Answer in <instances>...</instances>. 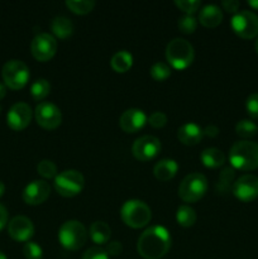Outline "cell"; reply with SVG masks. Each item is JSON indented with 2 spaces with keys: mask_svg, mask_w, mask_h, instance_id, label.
Wrapping results in <instances>:
<instances>
[{
  "mask_svg": "<svg viewBox=\"0 0 258 259\" xmlns=\"http://www.w3.org/2000/svg\"><path fill=\"white\" fill-rule=\"evenodd\" d=\"M4 192H5V185L3 184L2 181H0V197H2L3 195H4Z\"/></svg>",
  "mask_w": 258,
  "mask_h": 259,
  "instance_id": "obj_44",
  "label": "cell"
},
{
  "mask_svg": "<svg viewBox=\"0 0 258 259\" xmlns=\"http://www.w3.org/2000/svg\"><path fill=\"white\" fill-rule=\"evenodd\" d=\"M171 248V235L164 227L154 225L142 233L137 250L144 259H161Z\"/></svg>",
  "mask_w": 258,
  "mask_h": 259,
  "instance_id": "obj_1",
  "label": "cell"
},
{
  "mask_svg": "<svg viewBox=\"0 0 258 259\" xmlns=\"http://www.w3.org/2000/svg\"><path fill=\"white\" fill-rule=\"evenodd\" d=\"M245 109L252 119H258V94H250L245 101Z\"/></svg>",
  "mask_w": 258,
  "mask_h": 259,
  "instance_id": "obj_35",
  "label": "cell"
},
{
  "mask_svg": "<svg viewBox=\"0 0 258 259\" xmlns=\"http://www.w3.org/2000/svg\"><path fill=\"white\" fill-rule=\"evenodd\" d=\"M105 252L108 253V255H119L123 252V247H121L120 242H110L108 243L105 248Z\"/></svg>",
  "mask_w": 258,
  "mask_h": 259,
  "instance_id": "obj_38",
  "label": "cell"
},
{
  "mask_svg": "<svg viewBox=\"0 0 258 259\" xmlns=\"http://www.w3.org/2000/svg\"><path fill=\"white\" fill-rule=\"evenodd\" d=\"M5 95H7V86H5L4 83L0 82V100H2Z\"/></svg>",
  "mask_w": 258,
  "mask_h": 259,
  "instance_id": "obj_42",
  "label": "cell"
},
{
  "mask_svg": "<svg viewBox=\"0 0 258 259\" xmlns=\"http://www.w3.org/2000/svg\"><path fill=\"white\" fill-rule=\"evenodd\" d=\"M218 134H219V129L215 125H207L206 128L204 129V136L210 137V138H214Z\"/></svg>",
  "mask_w": 258,
  "mask_h": 259,
  "instance_id": "obj_41",
  "label": "cell"
},
{
  "mask_svg": "<svg viewBox=\"0 0 258 259\" xmlns=\"http://www.w3.org/2000/svg\"><path fill=\"white\" fill-rule=\"evenodd\" d=\"M248 5H249L250 8H253V9L258 10V0H249V2H248Z\"/></svg>",
  "mask_w": 258,
  "mask_h": 259,
  "instance_id": "obj_43",
  "label": "cell"
},
{
  "mask_svg": "<svg viewBox=\"0 0 258 259\" xmlns=\"http://www.w3.org/2000/svg\"><path fill=\"white\" fill-rule=\"evenodd\" d=\"M230 25L233 32L243 39H253L258 35V17L249 10H242L233 15Z\"/></svg>",
  "mask_w": 258,
  "mask_h": 259,
  "instance_id": "obj_9",
  "label": "cell"
},
{
  "mask_svg": "<svg viewBox=\"0 0 258 259\" xmlns=\"http://www.w3.org/2000/svg\"><path fill=\"white\" fill-rule=\"evenodd\" d=\"M51 28H52L53 34L60 39H66V38L71 37L73 33L72 22L66 17H56L52 20Z\"/></svg>",
  "mask_w": 258,
  "mask_h": 259,
  "instance_id": "obj_24",
  "label": "cell"
},
{
  "mask_svg": "<svg viewBox=\"0 0 258 259\" xmlns=\"http://www.w3.org/2000/svg\"><path fill=\"white\" fill-rule=\"evenodd\" d=\"M232 192L239 201L250 202L258 197V177L244 175L233 184Z\"/></svg>",
  "mask_w": 258,
  "mask_h": 259,
  "instance_id": "obj_13",
  "label": "cell"
},
{
  "mask_svg": "<svg viewBox=\"0 0 258 259\" xmlns=\"http://www.w3.org/2000/svg\"><path fill=\"white\" fill-rule=\"evenodd\" d=\"M0 113H2V106H0Z\"/></svg>",
  "mask_w": 258,
  "mask_h": 259,
  "instance_id": "obj_47",
  "label": "cell"
},
{
  "mask_svg": "<svg viewBox=\"0 0 258 259\" xmlns=\"http://www.w3.org/2000/svg\"><path fill=\"white\" fill-rule=\"evenodd\" d=\"M223 13L217 5H206L199 14L200 24L206 28H215L222 23Z\"/></svg>",
  "mask_w": 258,
  "mask_h": 259,
  "instance_id": "obj_20",
  "label": "cell"
},
{
  "mask_svg": "<svg viewBox=\"0 0 258 259\" xmlns=\"http://www.w3.org/2000/svg\"><path fill=\"white\" fill-rule=\"evenodd\" d=\"M0 259H8V258H7V255H5L4 253L2 252V250H0Z\"/></svg>",
  "mask_w": 258,
  "mask_h": 259,
  "instance_id": "obj_45",
  "label": "cell"
},
{
  "mask_svg": "<svg viewBox=\"0 0 258 259\" xmlns=\"http://www.w3.org/2000/svg\"><path fill=\"white\" fill-rule=\"evenodd\" d=\"M51 91V85L46 78H38L30 86V94L34 100L40 101L48 96Z\"/></svg>",
  "mask_w": 258,
  "mask_h": 259,
  "instance_id": "obj_28",
  "label": "cell"
},
{
  "mask_svg": "<svg viewBox=\"0 0 258 259\" xmlns=\"http://www.w3.org/2000/svg\"><path fill=\"white\" fill-rule=\"evenodd\" d=\"M202 164L207 168H218L223 166L225 162V156L220 149L218 148H206L200 154Z\"/></svg>",
  "mask_w": 258,
  "mask_h": 259,
  "instance_id": "obj_22",
  "label": "cell"
},
{
  "mask_svg": "<svg viewBox=\"0 0 258 259\" xmlns=\"http://www.w3.org/2000/svg\"><path fill=\"white\" fill-rule=\"evenodd\" d=\"M175 5L186 15H192L201 7V2H199V0H176Z\"/></svg>",
  "mask_w": 258,
  "mask_h": 259,
  "instance_id": "obj_33",
  "label": "cell"
},
{
  "mask_svg": "<svg viewBox=\"0 0 258 259\" xmlns=\"http://www.w3.org/2000/svg\"><path fill=\"white\" fill-rule=\"evenodd\" d=\"M82 259H109V255L103 248L93 247L83 253Z\"/></svg>",
  "mask_w": 258,
  "mask_h": 259,
  "instance_id": "obj_37",
  "label": "cell"
},
{
  "mask_svg": "<svg viewBox=\"0 0 258 259\" xmlns=\"http://www.w3.org/2000/svg\"><path fill=\"white\" fill-rule=\"evenodd\" d=\"M51 186L43 180H35L23 190V200L28 205H40L50 197Z\"/></svg>",
  "mask_w": 258,
  "mask_h": 259,
  "instance_id": "obj_16",
  "label": "cell"
},
{
  "mask_svg": "<svg viewBox=\"0 0 258 259\" xmlns=\"http://www.w3.org/2000/svg\"><path fill=\"white\" fill-rule=\"evenodd\" d=\"M204 131L195 123H186L177 131V138L185 146H196L201 142Z\"/></svg>",
  "mask_w": 258,
  "mask_h": 259,
  "instance_id": "obj_18",
  "label": "cell"
},
{
  "mask_svg": "<svg viewBox=\"0 0 258 259\" xmlns=\"http://www.w3.org/2000/svg\"><path fill=\"white\" fill-rule=\"evenodd\" d=\"M235 132L242 138H252V137H254L257 134L258 126L255 125L254 121L249 120V119H243V120L237 123Z\"/></svg>",
  "mask_w": 258,
  "mask_h": 259,
  "instance_id": "obj_29",
  "label": "cell"
},
{
  "mask_svg": "<svg viewBox=\"0 0 258 259\" xmlns=\"http://www.w3.org/2000/svg\"><path fill=\"white\" fill-rule=\"evenodd\" d=\"M148 121L147 115L141 109H128L124 111L119 119V125L125 133H137Z\"/></svg>",
  "mask_w": 258,
  "mask_h": 259,
  "instance_id": "obj_17",
  "label": "cell"
},
{
  "mask_svg": "<svg viewBox=\"0 0 258 259\" xmlns=\"http://www.w3.org/2000/svg\"><path fill=\"white\" fill-rule=\"evenodd\" d=\"M148 123L152 128H156V129L163 128V126L167 124L166 114L162 113V111H154V113H152L151 115H149Z\"/></svg>",
  "mask_w": 258,
  "mask_h": 259,
  "instance_id": "obj_36",
  "label": "cell"
},
{
  "mask_svg": "<svg viewBox=\"0 0 258 259\" xmlns=\"http://www.w3.org/2000/svg\"><path fill=\"white\" fill-rule=\"evenodd\" d=\"M32 116L33 111L27 103H17L10 108L7 115V123L10 129L20 132L29 125Z\"/></svg>",
  "mask_w": 258,
  "mask_h": 259,
  "instance_id": "obj_14",
  "label": "cell"
},
{
  "mask_svg": "<svg viewBox=\"0 0 258 259\" xmlns=\"http://www.w3.org/2000/svg\"><path fill=\"white\" fill-rule=\"evenodd\" d=\"M2 76L5 86L12 90H20L29 80V68L23 61L10 60L3 66Z\"/></svg>",
  "mask_w": 258,
  "mask_h": 259,
  "instance_id": "obj_8",
  "label": "cell"
},
{
  "mask_svg": "<svg viewBox=\"0 0 258 259\" xmlns=\"http://www.w3.org/2000/svg\"><path fill=\"white\" fill-rule=\"evenodd\" d=\"M177 171H179V164L175 159L169 158L161 159L159 162H157L153 168L154 177L162 182L169 181V180L174 179L176 176Z\"/></svg>",
  "mask_w": 258,
  "mask_h": 259,
  "instance_id": "obj_19",
  "label": "cell"
},
{
  "mask_svg": "<svg viewBox=\"0 0 258 259\" xmlns=\"http://www.w3.org/2000/svg\"><path fill=\"white\" fill-rule=\"evenodd\" d=\"M30 52L37 61L47 62L57 52V40L50 33H39L33 38Z\"/></svg>",
  "mask_w": 258,
  "mask_h": 259,
  "instance_id": "obj_11",
  "label": "cell"
},
{
  "mask_svg": "<svg viewBox=\"0 0 258 259\" xmlns=\"http://www.w3.org/2000/svg\"><path fill=\"white\" fill-rule=\"evenodd\" d=\"M239 5H240V3L237 2V0H224V2L222 3V7L224 8L225 12L235 13V14L238 13Z\"/></svg>",
  "mask_w": 258,
  "mask_h": 259,
  "instance_id": "obj_39",
  "label": "cell"
},
{
  "mask_svg": "<svg viewBox=\"0 0 258 259\" xmlns=\"http://www.w3.org/2000/svg\"><path fill=\"white\" fill-rule=\"evenodd\" d=\"M8 223V210L4 205L0 204V230L7 225Z\"/></svg>",
  "mask_w": 258,
  "mask_h": 259,
  "instance_id": "obj_40",
  "label": "cell"
},
{
  "mask_svg": "<svg viewBox=\"0 0 258 259\" xmlns=\"http://www.w3.org/2000/svg\"><path fill=\"white\" fill-rule=\"evenodd\" d=\"M229 161L233 168L240 171L258 168V143L250 141L235 142L229 151Z\"/></svg>",
  "mask_w": 258,
  "mask_h": 259,
  "instance_id": "obj_2",
  "label": "cell"
},
{
  "mask_svg": "<svg viewBox=\"0 0 258 259\" xmlns=\"http://www.w3.org/2000/svg\"><path fill=\"white\" fill-rule=\"evenodd\" d=\"M85 186V179L82 174L76 169H66L56 176L55 189L61 196L73 197L77 196Z\"/></svg>",
  "mask_w": 258,
  "mask_h": 259,
  "instance_id": "obj_7",
  "label": "cell"
},
{
  "mask_svg": "<svg viewBox=\"0 0 258 259\" xmlns=\"http://www.w3.org/2000/svg\"><path fill=\"white\" fill-rule=\"evenodd\" d=\"M235 172L234 169L227 167V168L223 169L219 175V180H218L217 184V190L219 194H227L229 192V190H232L233 187V181H234Z\"/></svg>",
  "mask_w": 258,
  "mask_h": 259,
  "instance_id": "obj_26",
  "label": "cell"
},
{
  "mask_svg": "<svg viewBox=\"0 0 258 259\" xmlns=\"http://www.w3.org/2000/svg\"><path fill=\"white\" fill-rule=\"evenodd\" d=\"M120 218L126 227L141 229L151 222L152 212L146 202L141 200H128L121 206Z\"/></svg>",
  "mask_w": 258,
  "mask_h": 259,
  "instance_id": "obj_4",
  "label": "cell"
},
{
  "mask_svg": "<svg viewBox=\"0 0 258 259\" xmlns=\"http://www.w3.org/2000/svg\"><path fill=\"white\" fill-rule=\"evenodd\" d=\"M37 171L43 179H56V176H57V167L50 159L40 161L37 166Z\"/></svg>",
  "mask_w": 258,
  "mask_h": 259,
  "instance_id": "obj_32",
  "label": "cell"
},
{
  "mask_svg": "<svg viewBox=\"0 0 258 259\" xmlns=\"http://www.w3.org/2000/svg\"><path fill=\"white\" fill-rule=\"evenodd\" d=\"M254 47H255V52L258 53V39L255 40V45H254Z\"/></svg>",
  "mask_w": 258,
  "mask_h": 259,
  "instance_id": "obj_46",
  "label": "cell"
},
{
  "mask_svg": "<svg viewBox=\"0 0 258 259\" xmlns=\"http://www.w3.org/2000/svg\"><path fill=\"white\" fill-rule=\"evenodd\" d=\"M8 233L12 239L27 243L34 235V225H33L32 220L28 219L27 217L18 215L9 222Z\"/></svg>",
  "mask_w": 258,
  "mask_h": 259,
  "instance_id": "obj_15",
  "label": "cell"
},
{
  "mask_svg": "<svg viewBox=\"0 0 258 259\" xmlns=\"http://www.w3.org/2000/svg\"><path fill=\"white\" fill-rule=\"evenodd\" d=\"M58 240L61 245L67 250H78L85 245L88 240V230L82 223L77 220H68L61 225L58 230Z\"/></svg>",
  "mask_w": 258,
  "mask_h": 259,
  "instance_id": "obj_5",
  "label": "cell"
},
{
  "mask_svg": "<svg viewBox=\"0 0 258 259\" xmlns=\"http://www.w3.org/2000/svg\"><path fill=\"white\" fill-rule=\"evenodd\" d=\"M149 73H151L153 80L161 82V81L167 80L171 76V67L164 62H157L152 66Z\"/></svg>",
  "mask_w": 258,
  "mask_h": 259,
  "instance_id": "obj_30",
  "label": "cell"
},
{
  "mask_svg": "<svg viewBox=\"0 0 258 259\" xmlns=\"http://www.w3.org/2000/svg\"><path fill=\"white\" fill-rule=\"evenodd\" d=\"M23 254H24L25 259H42L43 250L37 243L27 242L23 247Z\"/></svg>",
  "mask_w": 258,
  "mask_h": 259,
  "instance_id": "obj_34",
  "label": "cell"
},
{
  "mask_svg": "<svg viewBox=\"0 0 258 259\" xmlns=\"http://www.w3.org/2000/svg\"><path fill=\"white\" fill-rule=\"evenodd\" d=\"M110 66L118 73L128 72L133 66V56L126 51H119L111 57Z\"/></svg>",
  "mask_w": 258,
  "mask_h": 259,
  "instance_id": "obj_23",
  "label": "cell"
},
{
  "mask_svg": "<svg viewBox=\"0 0 258 259\" xmlns=\"http://www.w3.org/2000/svg\"><path fill=\"white\" fill-rule=\"evenodd\" d=\"M195 58L194 47L190 42L182 38H175L166 47V60L175 70H185Z\"/></svg>",
  "mask_w": 258,
  "mask_h": 259,
  "instance_id": "obj_3",
  "label": "cell"
},
{
  "mask_svg": "<svg viewBox=\"0 0 258 259\" xmlns=\"http://www.w3.org/2000/svg\"><path fill=\"white\" fill-rule=\"evenodd\" d=\"M161 151V142L153 136H143L137 139L132 147V153L136 159L148 162L153 159Z\"/></svg>",
  "mask_w": 258,
  "mask_h": 259,
  "instance_id": "obj_12",
  "label": "cell"
},
{
  "mask_svg": "<svg viewBox=\"0 0 258 259\" xmlns=\"http://www.w3.org/2000/svg\"><path fill=\"white\" fill-rule=\"evenodd\" d=\"M176 220L177 223H179V225H181V227H192L197 220L196 211H195L191 206H189V205H181V206L177 209Z\"/></svg>",
  "mask_w": 258,
  "mask_h": 259,
  "instance_id": "obj_25",
  "label": "cell"
},
{
  "mask_svg": "<svg viewBox=\"0 0 258 259\" xmlns=\"http://www.w3.org/2000/svg\"><path fill=\"white\" fill-rule=\"evenodd\" d=\"M91 240L98 245H104L109 242L111 235V229L106 223L95 222L91 224L90 230H89Z\"/></svg>",
  "mask_w": 258,
  "mask_h": 259,
  "instance_id": "obj_21",
  "label": "cell"
},
{
  "mask_svg": "<svg viewBox=\"0 0 258 259\" xmlns=\"http://www.w3.org/2000/svg\"><path fill=\"white\" fill-rule=\"evenodd\" d=\"M66 7L75 14L85 15L93 12L95 2H93V0H67Z\"/></svg>",
  "mask_w": 258,
  "mask_h": 259,
  "instance_id": "obj_27",
  "label": "cell"
},
{
  "mask_svg": "<svg viewBox=\"0 0 258 259\" xmlns=\"http://www.w3.org/2000/svg\"><path fill=\"white\" fill-rule=\"evenodd\" d=\"M207 180L202 174H190L179 186V196L185 202H196L205 196L207 191Z\"/></svg>",
  "mask_w": 258,
  "mask_h": 259,
  "instance_id": "obj_6",
  "label": "cell"
},
{
  "mask_svg": "<svg viewBox=\"0 0 258 259\" xmlns=\"http://www.w3.org/2000/svg\"><path fill=\"white\" fill-rule=\"evenodd\" d=\"M180 32L184 34H192L197 28V20L194 15H182L177 23Z\"/></svg>",
  "mask_w": 258,
  "mask_h": 259,
  "instance_id": "obj_31",
  "label": "cell"
},
{
  "mask_svg": "<svg viewBox=\"0 0 258 259\" xmlns=\"http://www.w3.org/2000/svg\"><path fill=\"white\" fill-rule=\"evenodd\" d=\"M35 121L39 126H42L46 131H53L58 128L62 121V114L58 106L55 104L48 103V101H42L35 106L34 110Z\"/></svg>",
  "mask_w": 258,
  "mask_h": 259,
  "instance_id": "obj_10",
  "label": "cell"
}]
</instances>
